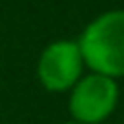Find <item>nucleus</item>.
Here are the masks:
<instances>
[{
	"label": "nucleus",
	"mask_w": 124,
	"mask_h": 124,
	"mask_svg": "<svg viewBox=\"0 0 124 124\" xmlns=\"http://www.w3.org/2000/svg\"><path fill=\"white\" fill-rule=\"evenodd\" d=\"M118 100H120V89L116 78L92 72L87 76H81L78 83L70 89L68 105L74 122L100 124L116 111Z\"/></svg>",
	"instance_id": "2"
},
{
	"label": "nucleus",
	"mask_w": 124,
	"mask_h": 124,
	"mask_svg": "<svg viewBox=\"0 0 124 124\" xmlns=\"http://www.w3.org/2000/svg\"><path fill=\"white\" fill-rule=\"evenodd\" d=\"M83 54L78 41L59 39L44 48L37 61V78L48 92H70L83 76Z\"/></svg>",
	"instance_id": "3"
},
{
	"label": "nucleus",
	"mask_w": 124,
	"mask_h": 124,
	"mask_svg": "<svg viewBox=\"0 0 124 124\" xmlns=\"http://www.w3.org/2000/svg\"><path fill=\"white\" fill-rule=\"evenodd\" d=\"M63 124H81V122H74V120H72V122H63Z\"/></svg>",
	"instance_id": "4"
},
{
	"label": "nucleus",
	"mask_w": 124,
	"mask_h": 124,
	"mask_svg": "<svg viewBox=\"0 0 124 124\" xmlns=\"http://www.w3.org/2000/svg\"><path fill=\"white\" fill-rule=\"evenodd\" d=\"M78 48L92 72L109 78L124 76V11L113 9L94 17L81 33Z\"/></svg>",
	"instance_id": "1"
}]
</instances>
